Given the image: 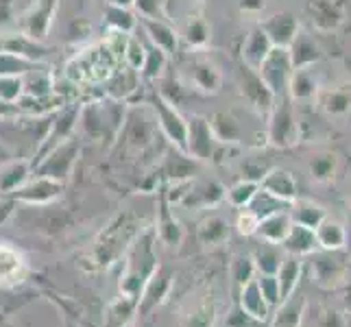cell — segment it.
<instances>
[{"label":"cell","instance_id":"25","mask_svg":"<svg viewBox=\"0 0 351 327\" xmlns=\"http://www.w3.org/2000/svg\"><path fill=\"white\" fill-rule=\"evenodd\" d=\"M22 86H24V99L44 101V99H51L55 94V81L51 72H48L46 64L27 72V75L22 77Z\"/></svg>","mask_w":351,"mask_h":327},{"label":"cell","instance_id":"16","mask_svg":"<svg viewBox=\"0 0 351 327\" xmlns=\"http://www.w3.org/2000/svg\"><path fill=\"white\" fill-rule=\"evenodd\" d=\"M288 55H290V62H293V68L299 70V68L317 66L323 57V51H321L319 42L314 40V35L299 29L295 40L288 46Z\"/></svg>","mask_w":351,"mask_h":327},{"label":"cell","instance_id":"30","mask_svg":"<svg viewBox=\"0 0 351 327\" xmlns=\"http://www.w3.org/2000/svg\"><path fill=\"white\" fill-rule=\"evenodd\" d=\"M177 33H179V40H184L190 48H197V51H203L212 40L210 24L201 16H188L184 27H181Z\"/></svg>","mask_w":351,"mask_h":327},{"label":"cell","instance_id":"40","mask_svg":"<svg viewBox=\"0 0 351 327\" xmlns=\"http://www.w3.org/2000/svg\"><path fill=\"white\" fill-rule=\"evenodd\" d=\"M290 218H293V223L317 229V225L325 218V212L323 208H319V205H314L310 201H299V203L293 201V216Z\"/></svg>","mask_w":351,"mask_h":327},{"label":"cell","instance_id":"36","mask_svg":"<svg viewBox=\"0 0 351 327\" xmlns=\"http://www.w3.org/2000/svg\"><path fill=\"white\" fill-rule=\"evenodd\" d=\"M229 238V225L221 216H210L199 225V240L203 245H221Z\"/></svg>","mask_w":351,"mask_h":327},{"label":"cell","instance_id":"12","mask_svg":"<svg viewBox=\"0 0 351 327\" xmlns=\"http://www.w3.org/2000/svg\"><path fill=\"white\" fill-rule=\"evenodd\" d=\"M186 79L188 86L201 94H219L223 88V75L219 66L205 57H195L186 66Z\"/></svg>","mask_w":351,"mask_h":327},{"label":"cell","instance_id":"46","mask_svg":"<svg viewBox=\"0 0 351 327\" xmlns=\"http://www.w3.org/2000/svg\"><path fill=\"white\" fill-rule=\"evenodd\" d=\"M144 57H147V46H144L136 35H129V40H127V48H125V59H123V64L131 70H138L142 68L144 64Z\"/></svg>","mask_w":351,"mask_h":327},{"label":"cell","instance_id":"39","mask_svg":"<svg viewBox=\"0 0 351 327\" xmlns=\"http://www.w3.org/2000/svg\"><path fill=\"white\" fill-rule=\"evenodd\" d=\"M44 66V62H31V59H24L11 53H0V75H9V77H24L27 72Z\"/></svg>","mask_w":351,"mask_h":327},{"label":"cell","instance_id":"4","mask_svg":"<svg viewBox=\"0 0 351 327\" xmlns=\"http://www.w3.org/2000/svg\"><path fill=\"white\" fill-rule=\"evenodd\" d=\"M149 105L153 107L155 118H157V127L162 129V133L168 138V142L175 144L179 151L186 153V138H188V120L181 116L177 105L168 103L160 92L151 94Z\"/></svg>","mask_w":351,"mask_h":327},{"label":"cell","instance_id":"51","mask_svg":"<svg viewBox=\"0 0 351 327\" xmlns=\"http://www.w3.org/2000/svg\"><path fill=\"white\" fill-rule=\"evenodd\" d=\"M251 273H253V264L251 260H238L236 262V280L238 282H249L251 280Z\"/></svg>","mask_w":351,"mask_h":327},{"label":"cell","instance_id":"55","mask_svg":"<svg viewBox=\"0 0 351 327\" xmlns=\"http://www.w3.org/2000/svg\"><path fill=\"white\" fill-rule=\"evenodd\" d=\"M192 3H205V0H192Z\"/></svg>","mask_w":351,"mask_h":327},{"label":"cell","instance_id":"20","mask_svg":"<svg viewBox=\"0 0 351 327\" xmlns=\"http://www.w3.org/2000/svg\"><path fill=\"white\" fill-rule=\"evenodd\" d=\"M144 33L149 35V40L153 46H157L160 51H164L168 57L177 53L179 48V33L175 27H171V22L166 20H151V18H140Z\"/></svg>","mask_w":351,"mask_h":327},{"label":"cell","instance_id":"3","mask_svg":"<svg viewBox=\"0 0 351 327\" xmlns=\"http://www.w3.org/2000/svg\"><path fill=\"white\" fill-rule=\"evenodd\" d=\"M136 232H138V223L133 221L131 214L118 216L116 221L101 234V238L96 240V247L92 251L96 264H110L112 260H116L120 253H123V249L127 247V242L133 240Z\"/></svg>","mask_w":351,"mask_h":327},{"label":"cell","instance_id":"2","mask_svg":"<svg viewBox=\"0 0 351 327\" xmlns=\"http://www.w3.org/2000/svg\"><path fill=\"white\" fill-rule=\"evenodd\" d=\"M269 123H266V140H269L271 147L275 149H290L295 147L301 138V125L297 118V109L295 103L290 101V96H277L273 101Z\"/></svg>","mask_w":351,"mask_h":327},{"label":"cell","instance_id":"48","mask_svg":"<svg viewBox=\"0 0 351 327\" xmlns=\"http://www.w3.org/2000/svg\"><path fill=\"white\" fill-rule=\"evenodd\" d=\"M301 310H304V301H299V306H297V299L286 301L282 312L277 314V319H275V327H297L301 321Z\"/></svg>","mask_w":351,"mask_h":327},{"label":"cell","instance_id":"43","mask_svg":"<svg viewBox=\"0 0 351 327\" xmlns=\"http://www.w3.org/2000/svg\"><path fill=\"white\" fill-rule=\"evenodd\" d=\"M260 190V184L258 181H240V184H236L232 190L227 192V199L229 203L234 205V208H247V205L251 203V199L256 197V192Z\"/></svg>","mask_w":351,"mask_h":327},{"label":"cell","instance_id":"53","mask_svg":"<svg viewBox=\"0 0 351 327\" xmlns=\"http://www.w3.org/2000/svg\"><path fill=\"white\" fill-rule=\"evenodd\" d=\"M16 116H22V109L20 105H11V103H3L0 101V120H11V118H16Z\"/></svg>","mask_w":351,"mask_h":327},{"label":"cell","instance_id":"9","mask_svg":"<svg viewBox=\"0 0 351 327\" xmlns=\"http://www.w3.org/2000/svg\"><path fill=\"white\" fill-rule=\"evenodd\" d=\"M219 142L214 138L210 120L203 116H192L188 120V138H186V153L195 160H212Z\"/></svg>","mask_w":351,"mask_h":327},{"label":"cell","instance_id":"8","mask_svg":"<svg viewBox=\"0 0 351 327\" xmlns=\"http://www.w3.org/2000/svg\"><path fill=\"white\" fill-rule=\"evenodd\" d=\"M57 7L59 0H35V5L27 11V16L20 22V31L24 35H29L31 40L44 44L48 33H51Z\"/></svg>","mask_w":351,"mask_h":327},{"label":"cell","instance_id":"22","mask_svg":"<svg viewBox=\"0 0 351 327\" xmlns=\"http://www.w3.org/2000/svg\"><path fill=\"white\" fill-rule=\"evenodd\" d=\"M140 83H142V79H140L138 70L120 66L114 75L103 83V86H105V92L112 101H127L131 94H136L140 90Z\"/></svg>","mask_w":351,"mask_h":327},{"label":"cell","instance_id":"27","mask_svg":"<svg viewBox=\"0 0 351 327\" xmlns=\"http://www.w3.org/2000/svg\"><path fill=\"white\" fill-rule=\"evenodd\" d=\"M225 195V190L216 184V181H203L197 186H188L186 195L181 197V205L184 208H208V205L219 203Z\"/></svg>","mask_w":351,"mask_h":327},{"label":"cell","instance_id":"42","mask_svg":"<svg viewBox=\"0 0 351 327\" xmlns=\"http://www.w3.org/2000/svg\"><path fill=\"white\" fill-rule=\"evenodd\" d=\"M157 236L162 238L164 245H177L181 240V225L175 221V216L168 210V205H162V216L157 221Z\"/></svg>","mask_w":351,"mask_h":327},{"label":"cell","instance_id":"23","mask_svg":"<svg viewBox=\"0 0 351 327\" xmlns=\"http://www.w3.org/2000/svg\"><path fill=\"white\" fill-rule=\"evenodd\" d=\"M271 40L266 38V33L262 31V27H253L249 33H247V38L245 42H242V64H245L247 68L251 70H258L260 64L266 59V55L271 53Z\"/></svg>","mask_w":351,"mask_h":327},{"label":"cell","instance_id":"28","mask_svg":"<svg viewBox=\"0 0 351 327\" xmlns=\"http://www.w3.org/2000/svg\"><path fill=\"white\" fill-rule=\"evenodd\" d=\"M31 164L27 160H11L0 166V195H14L29 181Z\"/></svg>","mask_w":351,"mask_h":327},{"label":"cell","instance_id":"52","mask_svg":"<svg viewBox=\"0 0 351 327\" xmlns=\"http://www.w3.org/2000/svg\"><path fill=\"white\" fill-rule=\"evenodd\" d=\"M264 0H240V11L249 16H258L264 11Z\"/></svg>","mask_w":351,"mask_h":327},{"label":"cell","instance_id":"38","mask_svg":"<svg viewBox=\"0 0 351 327\" xmlns=\"http://www.w3.org/2000/svg\"><path fill=\"white\" fill-rule=\"evenodd\" d=\"M336 171H338V157L334 153H321L317 157H312L310 173H312L314 181H319V184H330V181L336 177Z\"/></svg>","mask_w":351,"mask_h":327},{"label":"cell","instance_id":"47","mask_svg":"<svg viewBox=\"0 0 351 327\" xmlns=\"http://www.w3.org/2000/svg\"><path fill=\"white\" fill-rule=\"evenodd\" d=\"M133 9L138 11V18L166 20V0H133Z\"/></svg>","mask_w":351,"mask_h":327},{"label":"cell","instance_id":"49","mask_svg":"<svg viewBox=\"0 0 351 327\" xmlns=\"http://www.w3.org/2000/svg\"><path fill=\"white\" fill-rule=\"evenodd\" d=\"M258 286H260L262 297L266 299V304H277V301L282 299V295H280V282H277L275 275L262 277V280L258 282Z\"/></svg>","mask_w":351,"mask_h":327},{"label":"cell","instance_id":"34","mask_svg":"<svg viewBox=\"0 0 351 327\" xmlns=\"http://www.w3.org/2000/svg\"><path fill=\"white\" fill-rule=\"evenodd\" d=\"M266 299L260 293V286L256 280H249L245 290H242V310H245L251 319L264 321L266 319Z\"/></svg>","mask_w":351,"mask_h":327},{"label":"cell","instance_id":"32","mask_svg":"<svg viewBox=\"0 0 351 327\" xmlns=\"http://www.w3.org/2000/svg\"><path fill=\"white\" fill-rule=\"evenodd\" d=\"M314 236H317V245H321L323 249H341L345 245V229L341 223L332 221V218L325 216L323 221L314 229Z\"/></svg>","mask_w":351,"mask_h":327},{"label":"cell","instance_id":"18","mask_svg":"<svg viewBox=\"0 0 351 327\" xmlns=\"http://www.w3.org/2000/svg\"><path fill=\"white\" fill-rule=\"evenodd\" d=\"M321 92V79L317 75L314 66L293 70V77L288 83V96L293 103H310L317 99Z\"/></svg>","mask_w":351,"mask_h":327},{"label":"cell","instance_id":"1","mask_svg":"<svg viewBox=\"0 0 351 327\" xmlns=\"http://www.w3.org/2000/svg\"><path fill=\"white\" fill-rule=\"evenodd\" d=\"M123 66L107 42L94 44L77 57H72L66 66V79L72 86H103L114 72Z\"/></svg>","mask_w":351,"mask_h":327},{"label":"cell","instance_id":"45","mask_svg":"<svg viewBox=\"0 0 351 327\" xmlns=\"http://www.w3.org/2000/svg\"><path fill=\"white\" fill-rule=\"evenodd\" d=\"M24 96V86H22V77H9V75H0V101L16 105Z\"/></svg>","mask_w":351,"mask_h":327},{"label":"cell","instance_id":"11","mask_svg":"<svg viewBox=\"0 0 351 327\" xmlns=\"http://www.w3.org/2000/svg\"><path fill=\"white\" fill-rule=\"evenodd\" d=\"M238 88H240V94L245 96V101L253 107L258 109L260 114H269L271 107H273V101L275 96L271 94V90L264 86V81L260 79L258 70H251L242 64L238 68Z\"/></svg>","mask_w":351,"mask_h":327},{"label":"cell","instance_id":"21","mask_svg":"<svg viewBox=\"0 0 351 327\" xmlns=\"http://www.w3.org/2000/svg\"><path fill=\"white\" fill-rule=\"evenodd\" d=\"M321 112L328 118L343 120L351 114V86H336L317 94Z\"/></svg>","mask_w":351,"mask_h":327},{"label":"cell","instance_id":"13","mask_svg":"<svg viewBox=\"0 0 351 327\" xmlns=\"http://www.w3.org/2000/svg\"><path fill=\"white\" fill-rule=\"evenodd\" d=\"M62 192H64L62 181L35 175V179L27 181L22 188H18L14 192V199L22 201V203H29V205H46V203L62 197Z\"/></svg>","mask_w":351,"mask_h":327},{"label":"cell","instance_id":"15","mask_svg":"<svg viewBox=\"0 0 351 327\" xmlns=\"http://www.w3.org/2000/svg\"><path fill=\"white\" fill-rule=\"evenodd\" d=\"M0 53H11L24 59H31V62H44L48 57V48L42 42H35L20 31V33L0 35Z\"/></svg>","mask_w":351,"mask_h":327},{"label":"cell","instance_id":"50","mask_svg":"<svg viewBox=\"0 0 351 327\" xmlns=\"http://www.w3.org/2000/svg\"><path fill=\"white\" fill-rule=\"evenodd\" d=\"M238 232L242 234V236H253L256 234V229H258V225H260V221H258V216L256 214H251L247 208L240 212V216H238Z\"/></svg>","mask_w":351,"mask_h":327},{"label":"cell","instance_id":"14","mask_svg":"<svg viewBox=\"0 0 351 327\" xmlns=\"http://www.w3.org/2000/svg\"><path fill=\"white\" fill-rule=\"evenodd\" d=\"M312 27L319 33H334L345 22V11L336 0H312L308 5Z\"/></svg>","mask_w":351,"mask_h":327},{"label":"cell","instance_id":"41","mask_svg":"<svg viewBox=\"0 0 351 327\" xmlns=\"http://www.w3.org/2000/svg\"><path fill=\"white\" fill-rule=\"evenodd\" d=\"M277 282H280V295L282 299H288L290 293L295 290V284L299 280V262L295 258H286L280 269H277Z\"/></svg>","mask_w":351,"mask_h":327},{"label":"cell","instance_id":"17","mask_svg":"<svg viewBox=\"0 0 351 327\" xmlns=\"http://www.w3.org/2000/svg\"><path fill=\"white\" fill-rule=\"evenodd\" d=\"M260 27L266 33V38L271 40L273 46L288 48L290 42L295 40L297 31H299V22H297V18L293 14H286V11H282V14L269 16L260 24Z\"/></svg>","mask_w":351,"mask_h":327},{"label":"cell","instance_id":"33","mask_svg":"<svg viewBox=\"0 0 351 327\" xmlns=\"http://www.w3.org/2000/svg\"><path fill=\"white\" fill-rule=\"evenodd\" d=\"M290 205H293V203H286V201L277 199V197L269 195V192L260 188V190L256 192V197H253L251 203L247 205V210H249L251 214H256V216H258V221H262V218L271 216V214L286 212V210L290 208Z\"/></svg>","mask_w":351,"mask_h":327},{"label":"cell","instance_id":"10","mask_svg":"<svg viewBox=\"0 0 351 327\" xmlns=\"http://www.w3.org/2000/svg\"><path fill=\"white\" fill-rule=\"evenodd\" d=\"M79 114H81V105H72V107H64L53 116V123L48 127V131L44 133L40 151H38V160L42 155H46L48 151H53L55 147H59L62 142L70 140L72 131L79 125Z\"/></svg>","mask_w":351,"mask_h":327},{"label":"cell","instance_id":"6","mask_svg":"<svg viewBox=\"0 0 351 327\" xmlns=\"http://www.w3.org/2000/svg\"><path fill=\"white\" fill-rule=\"evenodd\" d=\"M293 62H290L288 48H280L273 46L271 53L266 55V59L260 64L258 75L264 81V86L271 90V94L275 96H284L288 94V83L290 77H293Z\"/></svg>","mask_w":351,"mask_h":327},{"label":"cell","instance_id":"26","mask_svg":"<svg viewBox=\"0 0 351 327\" xmlns=\"http://www.w3.org/2000/svg\"><path fill=\"white\" fill-rule=\"evenodd\" d=\"M210 127L219 144H238L245 138V129H242L238 116L232 112H214L210 118Z\"/></svg>","mask_w":351,"mask_h":327},{"label":"cell","instance_id":"54","mask_svg":"<svg viewBox=\"0 0 351 327\" xmlns=\"http://www.w3.org/2000/svg\"><path fill=\"white\" fill-rule=\"evenodd\" d=\"M105 5H114V7L133 9V0H105Z\"/></svg>","mask_w":351,"mask_h":327},{"label":"cell","instance_id":"31","mask_svg":"<svg viewBox=\"0 0 351 327\" xmlns=\"http://www.w3.org/2000/svg\"><path fill=\"white\" fill-rule=\"evenodd\" d=\"M282 245L290 253H310V251H314V247H317V236H314V229L293 223V227H290V232L284 238Z\"/></svg>","mask_w":351,"mask_h":327},{"label":"cell","instance_id":"5","mask_svg":"<svg viewBox=\"0 0 351 327\" xmlns=\"http://www.w3.org/2000/svg\"><path fill=\"white\" fill-rule=\"evenodd\" d=\"M157 131V118L153 107H129L125 112L120 136L131 149H147L155 138Z\"/></svg>","mask_w":351,"mask_h":327},{"label":"cell","instance_id":"35","mask_svg":"<svg viewBox=\"0 0 351 327\" xmlns=\"http://www.w3.org/2000/svg\"><path fill=\"white\" fill-rule=\"evenodd\" d=\"M105 22L112 31L120 33H133L138 27V16L133 14L131 9L125 7H114V5H105Z\"/></svg>","mask_w":351,"mask_h":327},{"label":"cell","instance_id":"24","mask_svg":"<svg viewBox=\"0 0 351 327\" xmlns=\"http://www.w3.org/2000/svg\"><path fill=\"white\" fill-rule=\"evenodd\" d=\"M260 188L286 203H293L297 199V181L288 171H282V168H273V171L262 175Z\"/></svg>","mask_w":351,"mask_h":327},{"label":"cell","instance_id":"7","mask_svg":"<svg viewBox=\"0 0 351 327\" xmlns=\"http://www.w3.org/2000/svg\"><path fill=\"white\" fill-rule=\"evenodd\" d=\"M79 153H81V144L70 138L35 162V175L51 177V179H57L64 184L72 173V166H75Z\"/></svg>","mask_w":351,"mask_h":327},{"label":"cell","instance_id":"37","mask_svg":"<svg viewBox=\"0 0 351 327\" xmlns=\"http://www.w3.org/2000/svg\"><path fill=\"white\" fill-rule=\"evenodd\" d=\"M168 64V55L160 51L157 46H147V57H144V64L140 68V79L142 81H157L166 70Z\"/></svg>","mask_w":351,"mask_h":327},{"label":"cell","instance_id":"19","mask_svg":"<svg viewBox=\"0 0 351 327\" xmlns=\"http://www.w3.org/2000/svg\"><path fill=\"white\" fill-rule=\"evenodd\" d=\"M24 277H27V262L22 253L7 242H0V286H18L24 282Z\"/></svg>","mask_w":351,"mask_h":327},{"label":"cell","instance_id":"29","mask_svg":"<svg viewBox=\"0 0 351 327\" xmlns=\"http://www.w3.org/2000/svg\"><path fill=\"white\" fill-rule=\"evenodd\" d=\"M290 227H293V218L286 212H277L271 214L260 221L256 234L264 240V242H273V245H282L284 238L288 236Z\"/></svg>","mask_w":351,"mask_h":327},{"label":"cell","instance_id":"44","mask_svg":"<svg viewBox=\"0 0 351 327\" xmlns=\"http://www.w3.org/2000/svg\"><path fill=\"white\" fill-rule=\"evenodd\" d=\"M280 260H282L280 251L275 249L273 242H264L262 249H258V253H256V262H258L260 271L264 275H275L277 269H280V264H282Z\"/></svg>","mask_w":351,"mask_h":327}]
</instances>
